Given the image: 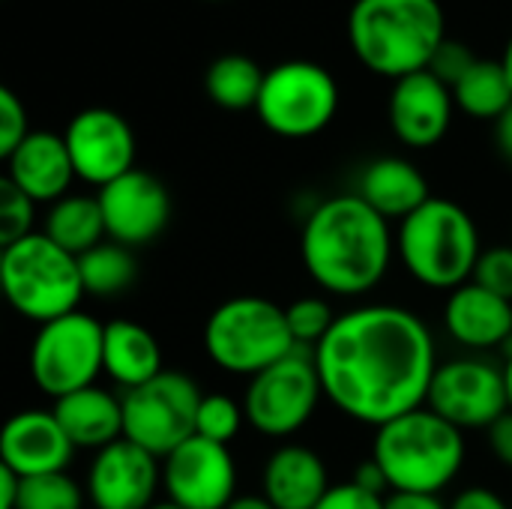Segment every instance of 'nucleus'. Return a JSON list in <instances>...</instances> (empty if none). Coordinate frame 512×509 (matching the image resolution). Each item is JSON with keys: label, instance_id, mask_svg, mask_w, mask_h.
Returning <instances> with one entry per match:
<instances>
[{"label": "nucleus", "instance_id": "obj_1", "mask_svg": "<svg viewBox=\"0 0 512 509\" xmlns=\"http://www.w3.org/2000/svg\"><path fill=\"white\" fill-rule=\"evenodd\" d=\"M312 357L324 399L372 429L423 408L441 366L429 324L393 303L339 315Z\"/></svg>", "mask_w": 512, "mask_h": 509}, {"label": "nucleus", "instance_id": "obj_2", "mask_svg": "<svg viewBox=\"0 0 512 509\" xmlns=\"http://www.w3.org/2000/svg\"><path fill=\"white\" fill-rule=\"evenodd\" d=\"M396 255L390 222L357 192L321 201L303 222L300 258L309 279L336 297L375 291Z\"/></svg>", "mask_w": 512, "mask_h": 509}, {"label": "nucleus", "instance_id": "obj_3", "mask_svg": "<svg viewBox=\"0 0 512 509\" xmlns=\"http://www.w3.org/2000/svg\"><path fill=\"white\" fill-rule=\"evenodd\" d=\"M447 39L438 0H354L348 12V45L375 75L408 78L432 66Z\"/></svg>", "mask_w": 512, "mask_h": 509}, {"label": "nucleus", "instance_id": "obj_4", "mask_svg": "<svg viewBox=\"0 0 512 509\" xmlns=\"http://www.w3.org/2000/svg\"><path fill=\"white\" fill-rule=\"evenodd\" d=\"M465 456V432L426 405L375 429L372 441V459L381 465L390 492L441 495L462 474Z\"/></svg>", "mask_w": 512, "mask_h": 509}, {"label": "nucleus", "instance_id": "obj_5", "mask_svg": "<svg viewBox=\"0 0 512 509\" xmlns=\"http://www.w3.org/2000/svg\"><path fill=\"white\" fill-rule=\"evenodd\" d=\"M396 255L423 288L456 291L474 279L483 255L480 228L462 204L432 195L399 225Z\"/></svg>", "mask_w": 512, "mask_h": 509}, {"label": "nucleus", "instance_id": "obj_6", "mask_svg": "<svg viewBox=\"0 0 512 509\" xmlns=\"http://www.w3.org/2000/svg\"><path fill=\"white\" fill-rule=\"evenodd\" d=\"M0 282L9 306L39 327L78 312L84 297L78 258L60 249L42 231L3 246Z\"/></svg>", "mask_w": 512, "mask_h": 509}, {"label": "nucleus", "instance_id": "obj_7", "mask_svg": "<svg viewBox=\"0 0 512 509\" xmlns=\"http://www.w3.org/2000/svg\"><path fill=\"white\" fill-rule=\"evenodd\" d=\"M204 351L228 375L255 378L297 351L285 309L273 300L243 294L216 306L204 324Z\"/></svg>", "mask_w": 512, "mask_h": 509}, {"label": "nucleus", "instance_id": "obj_8", "mask_svg": "<svg viewBox=\"0 0 512 509\" xmlns=\"http://www.w3.org/2000/svg\"><path fill=\"white\" fill-rule=\"evenodd\" d=\"M339 111L336 78L312 60H285L267 69L258 120L279 138H312L324 132Z\"/></svg>", "mask_w": 512, "mask_h": 509}, {"label": "nucleus", "instance_id": "obj_9", "mask_svg": "<svg viewBox=\"0 0 512 509\" xmlns=\"http://www.w3.org/2000/svg\"><path fill=\"white\" fill-rule=\"evenodd\" d=\"M120 399L123 438L144 447L156 459H168L180 444L195 438V420L204 399L195 378L165 369L153 381L126 390Z\"/></svg>", "mask_w": 512, "mask_h": 509}, {"label": "nucleus", "instance_id": "obj_10", "mask_svg": "<svg viewBox=\"0 0 512 509\" xmlns=\"http://www.w3.org/2000/svg\"><path fill=\"white\" fill-rule=\"evenodd\" d=\"M105 324L87 312H72L36 330L30 345V378L48 399H63L93 387L102 369Z\"/></svg>", "mask_w": 512, "mask_h": 509}, {"label": "nucleus", "instance_id": "obj_11", "mask_svg": "<svg viewBox=\"0 0 512 509\" xmlns=\"http://www.w3.org/2000/svg\"><path fill=\"white\" fill-rule=\"evenodd\" d=\"M324 399V387L315 369V357L306 348H297L276 366L249 378L243 411L246 423L267 438H291L297 435L318 411Z\"/></svg>", "mask_w": 512, "mask_h": 509}, {"label": "nucleus", "instance_id": "obj_12", "mask_svg": "<svg viewBox=\"0 0 512 509\" xmlns=\"http://www.w3.org/2000/svg\"><path fill=\"white\" fill-rule=\"evenodd\" d=\"M426 408L453 423L462 432L492 429L507 411L504 369L483 357H459L438 366Z\"/></svg>", "mask_w": 512, "mask_h": 509}, {"label": "nucleus", "instance_id": "obj_13", "mask_svg": "<svg viewBox=\"0 0 512 509\" xmlns=\"http://www.w3.org/2000/svg\"><path fill=\"white\" fill-rule=\"evenodd\" d=\"M162 489L183 509H228L237 498V465L225 444L189 438L162 459Z\"/></svg>", "mask_w": 512, "mask_h": 509}, {"label": "nucleus", "instance_id": "obj_14", "mask_svg": "<svg viewBox=\"0 0 512 509\" xmlns=\"http://www.w3.org/2000/svg\"><path fill=\"white\" fill-rule=\"evenodd\" d=\"M75 177L102 189L135 168V132L111 108H84L63 129Z\"/></svg>", "mask_w": 512, "mask_h": 509}, {"label": "nucleus", "instance_id": "obj_15", "mask_svg": "<svg viewBox=\"0 0 512 509\" xmlns=\"http://www.w3.org/2000/svg\"><path fill=\"white\" fill-rule=\"evenodd\" d=\"M96 198L105 216L108 240L126 249L153 243L171 222V192L144 168H132L129 174L102 186Z\"/></svg>", "mask_w": 512, "mask_h": 509}, {"label": "nucleus", "instance_id": "obj_16", "mask_svg": "<svg viewBox=\"0 0 512 509\" xmlns=\"http://www.w3.org/2000/svg\"><path fill=\"white\" fill-rule=\"evenodd\" d=\"M159 486V459L126 438L99 450L87 468V501L96 509H150Z\"/></svg>", "mask_w": 512, "mask_h": 509}, {"label": "nucleus", "instance_id": "obj_17", "mask_svg": "<svg viewBox=\"0 0 512 509\" xmlns=\"http://www.w3.org/2000/svg\"><path fill=\"white\" fill-rule=\"evenodd\" d=\"M456 99L453 90L429 69L399 78L390 93V126L393 135L414 150L435 147L453 123Z\"/></svg>", "mask_w": 512, "mask_h": 509}, {"label": "nucleus", "instance_id": "obj_18", "mask_svg": "<svg viewBox=\"0 0 512 509\" xmlns=\"http://www.w3.org/2000/svg\"><path fill=\"white\" fill-rule=\"evenodd\" d=\"M75 444L57 423L54 411L27 408L18 411L0 435V465L27 477H45V474H63L72 465Z\"/></svg>", "mask_w": 512, "mask_h": 509}, {"label": "nucleus", "instance_id": "obj_19", "mask_svg": "<svg viewBox=\"0 0 512 509\" xmlns=\"http://www.w3.org/2000/svg\"><path fill=\"white\" fill-rule=\"evenodd\" d=\"M6 180L15 183L33 204H54L69 195L75 165L66 138L36 129L6 156Z\"/></svg>", "mask_w": 512, "mask_h": 509}, {"label": "nucleus", "instance_id": "obj_20", "mask_svg": "<svg viewBox=\"0 0 512 509\" xmlns=\"http://www.w3.org/2000/svg\"><path fill=\"white\" fill-rule=\"evenodd\" d=\"M444 330L468 351H492L512 342V303L465 282L444 303Z\"/></svg>", "mask_w": 512, "mask_h": 509}, {"label": "nucleus", "instance_id": "obj_21", "mask_svg": "<svg viewBox=\"0 0 512 509\" xmlns=\"http://www.w3.org/2000/svg\"><path fill=\"white\" fill-rule=\"evenodd\" d=\"M324 459L303 444H282L261 471V495L276 509H315L330 492Z\"/></svg>", "mask_w": 512, "mask_h": 509}, {"label": "nucleus", "instance_id": "obj_22", "mask_svg": "<svg viewBox=\"0 0 512 509\" xmlns=\"http://www.w3.org/2000/svg\"><path fill=\"white\" fill-rule=\"evenodd\" d=\"M357 195L387 222L390 219L405 222L432 198L429 180L423 177V171L402 156H381L369 162L360 171Z\"/></svg>", "mask_w": 512, "mask_h": 509}, {"label": "nucleus", "instance_id": "obj_23", "mask_svg": "<svg viewBox=\"0 0 512 509\" xmlns=\"http://www.w3.org/2000/svg\"><path fill=\"white\" fill-rule=\"evenodd\" d=\"M54 417L75 450H105L123 438V399L105 387H84L54 402Z\"/></svg>", "mask_w": 512, "mask_h": 509}, {"label": "nucleus", "instance_id": "obj_24", "mask_svg": "<svg viewBox=\"0 0 512 509\" xmlns=\"http://www.w3.org/2000/svg\"><path fill=\"white\" fill-rule=\"evenodd\" d=\"M102 369L105 375L126 390H135L153 381L162 369V348L159 339L135 321H108L105 342H102Z\"/></svg>", "mask_w": 512, "mask_h": 509}, {"label": "nucleus", "instance_id": "obj_25", "mask_svg": "<svg viewBox=\"0 0 512 509\" xmlns=\"http://www.w3.org/2000/svg\"><path fill=\"white\" fill-rule=\"evenodd\" d=\"M42 234H48L60 249L81 258L84 252L105 243V216L96 195H66L54 201L45 213Z\"/></svg>", "mask_w": 512, "mask_h": 509}, {"label": "nucleus", "instance_id": "obj_26", "mask_svg": "<svg viewBox=\"0 0 512 509\" xmlns=\"http://www.w3.org/2000/svg\"><path fill=\"white\" fill-rule=\"evenodd\" d=\"M267 72L246 54H222L207 66L204 90L225 111H255Z\"/></svg>", "mask_w": 512, "mask_h": 509}, {"label": "nucleus", "instance_id": "obj_27", "mask_svg": "<svg viewBox=\"0 0 512 509\" xmlns=\"http://www.w3.org/2000/svg\"><path fill=\"white\" fill-rule=\"evenodd\" d=\"M456 108L474 120H498L512 105V84L501 60H477L453 87Z\"/></svg>", "mask_w": 512, "mask_h": 509}, {"label": "nucleus", "instance_id": "obj_28", "mask_svg": "<svg viewBox=\"0 0 512 509\" xmlns=\"http://www.w3.org/2000/svg\"><path fill=\"white\" fill-rule=\"evenodd\" d=\"M78 270H81L84 294H93V297H117L138 276L132 249H126L114 240L99 243L96 249L84 252L78 258Z\"/></svg>", "mask_w": 512, "mask_h": 509}, {"label": "nucleus", "instance_id": "obj_29", "mask_svg": "<svg viewBox=\"0 0 512 509\" xmlns=\"http://www.w3.org/2000/svg\"><path fill=\"white\" fill-rule=\"evenodd\" d=\"M87 489H81L66 471L21 480L18 509H84Z\"/></svg>", "mask_w": 512, "mask_h": 509}, {"label": "nucleus", "instance_id": "obj_30", "mask_svg": "<svg viewBox=\"0 0 512 509\" xmlns=\"http://www.w3.org/2000/svg\"><path fill=\"white\" fill-rule=\"evenodd\" d=\"M285 318L297 348L315 351L327 339L339 315H333V306L321 297H300L291 306H285Z\"/></svg>", "mask_w": 512, "mask_h": 509}, {"label": "nucleus", "instance_id": "obj_31", "mask_svg": "<svg viewBox=\"0 0 512 509\" xmlns=\"http://www.w3.org/2000/svg\"><path fill=\"white\" fill-rule=\"evenodd\" d=\"M246 423V411L243 405H237L231 396H222V393H210L201 399V408H198V420H195V435L204 438V441H213V444H231L240 429Z\"/></svg>", "mask_w": 512, "mask_h": 509}, {"label": "nucleus", "instance_id": "obj_32", "mask_svg": "<svg viewBox=\"0 0 512 509\" xmlns=\"http://www.w3.org/2000/svg\"><path fill=\"white\" fill-rule=\"evenodd\" d=\"M36 204L6 177L0 180V246H12L33 234Z\"/></svg>", "mask_w": 512, "mask_h": 509}, {"label": "nucleus", "instance_id": "obj_33", "mask_svg": "<svg viewBox=\"0 0 512 509\" xmlns=\"http://www.w3.org/2000/svg\"><path fill=\"white\" fill-rule=\"evenodd\" d=\"M471 282H477L480 288H486V291H492V294L512 303V243L510 246L483 249Z\"/></svg>", "mask_w": 512, "mask_h": 509}, {"label": "nucleus", "instance_id": "obj_34", "mask_svg": "<svg viewBox=\"0 0 512 509\" xmlns=\"http://www.w3.org/2000/svg\"><path fill=\"white\" fill-rule=\"evenodd\" d=\"M30 132L24 102L9 87H0V156L6 159Z\"/></svg>", "mask_w": 512, "mask_h": 509}, {"label": "nucleus", "instance_id": "obj_35", "mask_svg": "<svg viewBox=\"0 0 512 509\" xmlns=\"http://www.w3.org/2000/svg\"><path fill=\"white\" fill-rule=\"evenodd\" d=\"M477 60H480V57H474V54L468 51V45H462V42H456V39H444V45H441L438 54L432 57L429 72L438 75V78L453 90Z\"/></svg>", "mask_w": 512, "mask_h": 509}, {"label": "nucleus", "instance_id": "obj_36", "mask_svg": "<svg viewBox=\"0 0 512 509\" xmlns=\"http://www.w3.org/2000/svg\"><path fill=\"white\" fill-rule=\"evenodd\" d=\"M315 509H384V498L369 495V492H363L360 486H354L348 480V483L333 486Z\"/></svg>", "mask_w": 512, "mask_h": 509}, {"label": "nucleus", "instance_id": "obj_37", "mask_svg": "<svg viewBox=\"0 0 512 509\" xmlns=\"http://www.w3.org/2000/svg\"><path fill=\"white\" fill-rule=\"evenodd\" d=\"M450 509H512V504H507L498 492H492L486 486H471L453 498Z\"/></svg>", "mask_w": 512, "mask_h": 509}, {"label": "nucleus", "instance_id": "obj_38", "mask_svg": "<svg viewBox=\"0 0 512 509\" xmlns=\"http://www.w3.org/2000/svg\"><path fill=\"white\" fill-rule=\"evenodd\" d=\"M351 483H354V486H360V489H363V492H369V495H378V498H387V495H390V483H387V477H384L381 465H378L372 456H369L363 465H357V471H354Z\"/></svg>", "mask_w": 512, "mask_h": 509}, {"label": "nucleus", "instance_id": "obj_39", "mask_svg": "<svg viewBox=\"0 0 512 509\" xmlns=\"http://www.w3.org/2000/svg\"><path fill=\"white\" fill-rule=\"evenodd\" d=\"M489 450L492 456L512 471V411H507L492 429H489Z\"/></svg>", "mask_w": 512, "mask_h": 509}, {"label": "nucleus", "instance_id": "obj_40", "mask_svg": "<svg viewBox=\"0 0 512 509\" xmlns=\"http://www.w3.org/2000/svg\"><path fill=\"white\" fill-rule=\"evenodd\" d=\"M384 509H450V504L429 492H390L384 498Z\"/></svg>", "mask_w": 512, "mask_h": 509}, {"label": "nucleus", "instance_id": "obj_41", "mask_svg": "<svg viewBox=\"0 0 512 509\" xmlns=\"http://www.w3.org/2000/svg\"><path fill=\"white\" fill-rule=\"evenodd\" d=\"M21 498V477L0 465V509H18Z\"/></svg>", "mask_w": 512, "mask_h": 509}, {"label": "nucleus", "instance_id": "obj_42", "mask_svg": "<svg viewBox=\"0 0 512 509\" xmlns=\"http://www.w3.org/2000/svg\"><path fill=\"white\" fill-rule=\"evenodd\" d=\"M495 147L507 162H512V105L495 120Z\"/></svg>", "mask_w": 512, "mask_h": 509}, {"label": "nucleus", "instance_id": "obj_43", "mask_svg": "<svg viewBox=\"0 0 512 509\" xmlns=\"http://www.w3.org/2000/svg\"><path fill=\"white\" fill-rule=\"evenodd\" d=\"M228 509H276L264 495H237Z\"/></svg>", "mask_w": 512, "mask_h": 509}, {"label": "nucleus", "instance_id": "obj_44", "mask_svg": "<svg viewBox=\"0 0 512 509\" xmlns=\"http://www.w3.org/2000/svg\"><path fill=\"white\" fill-rule=\"evenodd\" d=\"M504 387H507V402H510V411H512V345L510 351H507V357H504Z\"/></svg>", "mask_w": 512, "mask_h": 509}, {"label": "nucleus", "instance_id": "obj_45", "mask_svg": "<svg viewBox=\"0 0 512 509\" xmlns=\"http://www.w3.org/2000/svg\"><path fill=\"white\" fill-rule=\"evenodd\" d=\"M501 63H504V69H507V75H510V84H512V39L507 42V48H504V57H501Z\"/></svg>", "mask_w": 512, "mask_h": 509}, {"label": "nucleus", "instance_id": "obj_46", "mask_svg": "<svg viewBox=\"0 0 512 509\" xmlns=\"http://www.w3.org/2000/svg\"><path fill=\"white\" fill-rule=\"evenodd\" d=\"M150 509H183V507H177L174 501H168V498H165V501H159V504H153V507H150Z\"/></svg>", "mask_w": 512, "mask_h": 509}]
</instances>
